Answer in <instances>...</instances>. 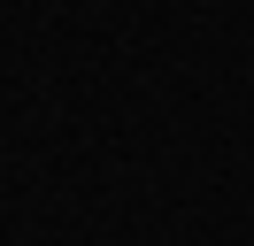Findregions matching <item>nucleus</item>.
<instances>
[]
</instances>
